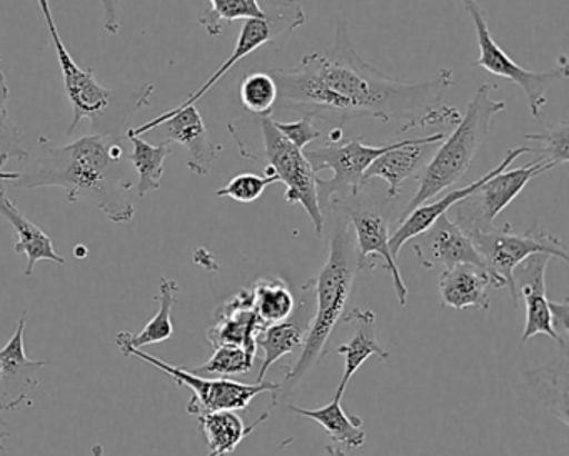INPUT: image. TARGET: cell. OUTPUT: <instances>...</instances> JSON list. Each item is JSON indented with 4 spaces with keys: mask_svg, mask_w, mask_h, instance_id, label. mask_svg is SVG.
<instances>
[{
    "mask_svg": "<svg viewBox=\"0 0 569 456\" xmlns=\"http://www.w3.org/2000/svg\"><path fill=\"white\" fill-rule=\"evenodd\" d=\"M281 111L321 119L342 129L355 119L401 122L409 129L458 125L461 115L445 102L455 86L451 69H441L428 81H401L366 62L352 44L349 26H336L331 51L305 56L292 69H272Z\"/></svg>",
    "mask_w": 569,
    "mask_h": 456,
    "instance_id": "6da1fadb",
    "label": "cell"
},
{
    "mask_svg": "<svg viewBox=\"0 0 569 456\" xmlns=\"http://www.w3.org/2000/svg\"><path fill=\"white\" fill-rule=\"evenodd\" d=\"M122 141L112 136L91 135L71 145L56 146L39 139V155L29 168L18 172V189L61 188L68 201H91L112 222H131L134 205L128 192L134 188L126 169Z\"/></svg>",
    "mask_w": 569,
    "mask_h": 456,
    "instance_id": "7a4b0ae2",
    "label": "cell"
},
{
    "mask_svg": "<svg viewBox=\"0 0 569 456\" xmlns=\"http://www.w3.org/2000/svg\"><path fill=\"white\" fill-rule=\"evenodd\" d=\"M338 215L328 259L319 275L302 286V289H315L316 313L302 345L301 356L286 375L284 385L288 388L298 385L306 373L325 358L329 338L339 319L345 316L352 285L359 272L355 232L348 218L342 212Z\"/></svg>",
    "mask_w": 569,
    "mask_h": 456,
    "instance_id": "3957f363",
    "label": "cell"
},
{
    "mask_svg": "<svg viewBox=\"0 0 569 456\" xmlns=\"http://www.w3.org/2000/svg\"><path fill=\"white\" fill-rule=\"evenodd\" d=\"M229 135L238 146L239 155L248 161L266 165L264 176H276L286 186L288 205H301L311 218L315 232L322 238L325 212L318 198V175L305 152L289 142L274 126V119L251 118L231 122Z\"/></svg>",
    "mask_w": 569,
    "mask_h": 456,
    "instance_id": "277c9868",
    "label": "cell"
},
{
    "mask_svg": "<svg viewBox=\"0 0 569 456\" xmlns=\"http://www.w3.org/2000/svg\"><path fill=\"white\" fill-rule=\"evenodd\" d=\"M496 89L498 86L489 82L476 89L465 116H461L458 125L455 126V131L442 139L431 161L422 169L418 191L406 206L401 219L412 209L431 201L432 198L455 186L471 168L476 155L491 132L492 119L506 109L505 101L492 99V92Z\"/></svg>",
    "mask_w": 569,
    "mask_h": 456,
    "instance_id": "5b68a950",
    "label": "cell"
},
{
    "mask_svg": "<svg viewBox=\"0 0 569 456\" xmlns=\"http://www.w3.org/2000/svg\"><path fill=\"white\" fill-rule=\"evenodd\" d=\"M472 245L485 261L486 271L491 276L495 288H508L512 305L518 309V293L515 286V269L532 255H548L568 262V246L551 232L542 231L532 225L528 231L515 232L511 225L505 228H491L489 231H476L469 235Z\"/></svg>",
    "mask_w": 569,
    "mask_h": 456,
    "instance_id": "8992f818",
    "label": "cell"
},
{
    "mask_svg": "<svg viewBox=\"0 0 569 456\" xmlns=\"http://www.w3.org/2000/svg\"><path fill=\"white\" fill-rule=\"evenodd\" d=\"M461 4L471 18L476 38H478L479 58L472 65L485 69L496 78L506 79V81L518 86L525 92L532 118H539L542 108L548 102L549 89L568 78L566 59L562 58L561 65L546 69V71H529V69L522 68L515 59L509 58L492 38L486 11L478 0H461Z\"/></svg>",
    "mask_w": 569,
    "mask_h": 456,
    "instance_id": "52a82bcc",
    "label": "cell"
},
{
    "mask_svg": "<svg viewBox=\"0 0 569 456\" xmlns=\"http://www.w3.org/2000/svg\"><path fill=\"white\" fill-rule=\"evenodd\" d=\"M398 146V141L388 145H365L361 136L349 141L328 142L322 148L309 149L305 152L311 168L318 172L329 169L331 179H318V198L322 211L331 208L335 202L352 201L365 189V172L369 166Z\"/></svg>",
    "mask_w": 569,
    "mask_h": 456,
    "instance_id": "ba28073f",
    "label": "cell"
},
{
    "mask_svg": "<svg viewBox=\"0 0 569 456\" xmlns=\"http://www.w3.org/2000/svg\"><path fill=\"white\" fill-rule=\"evenodd\" d=\"M122 353L126 356H138L142 361L149 363L171 376L176 385L191 389L192 398L188 403V413L194 416L211 412H242V409H248L252 399L261 393H274L276 395L281 389L279 383L262 381L246 385V383L229 378L194 375L182 366L169 365L141 349L129 348Z\"/></svg>",
    "mask_w": 569,
    "mask_h": 456,
    "instance_id": "9c48e42d",
    "label": "cell"
},
{
    "mask_svg": "<svg viewBox=\"0 0 569 456\" xmlns=\"http://www.w3.org/2000/svg\"><path fill=\"white\" fill-rule=\"evenodd\" d=\"M42 16H44L46 24L51 32L52 42H54L56 54H58L59 66H61L62 81H64L66 95L71 101L74 109V118L68 128L69 135L76 131L82 119H89L92 128L99 131L98 135L104 132V122L109 112L114 109L116 92L111 89L99 85L92 69H82L72 58L71 52L62 42L59 34L58 26H56L54 16H52L51 4L49 0H38Z\"/></svg>",
    "mask_w": 569,
    "mask_h": 456,
    "instance_id": "30bf717a",
    "label": "cell"
},
{
    "mask_svg": "<svg viewBox=\"0 0 569 456\" xmlns=\"http://www.w3.org/2000/svg\"><path fill=\"white\" fill-rule=\"evenodd\" d=\"M262 9H264V18L248 19L244 22L241 34H239L238 44H236L232 54L226 59L224 65L178 108L196 106V102L204 98L242 59L248 58L249 54L258 51L262 46L289 38L292 32L298 31L301 26L306 24V12L298 0H268Z\"/></svg>",
    "mask_w": 569,
    "mask_h": 456,
    "instance_id": "8fae6325",
    "label": "cell"
},
{
    "mask_svg": "<svg viewBox=\"0 0 569 456\" xmlns=\"http://www.w3.org/2000/svg\"><path fill=\"white\" fill-rule=\"evenodd\" d=\"M551 171V166L535 161L522 168L505 169L482 182L471 196L455 206V222L462 231H489L495 228V219L521 195L522 189L545 172Z\"/></svg>",
    "mask_w": 569,
    "mask_h": 456,
    "instance_id": "7c38bea8",
    "label": "cell"
},
{
    "mask_svg": "<svg viewBox=\"0 0 569 456\" xmlns=\"http://www.w3.org/2000/svg\"><path fill=\"white\" fill-rule=\"evenodd\" d=\"M128 136H162L161 142H178L188 151V168L196 176H208L222 152V146L212 141L196 106L171 109L139 128L128 129Z\"/></svg>",
    "mask_w": 569,
    "mask_h": 456,
    "instance_id": "4fadbf2b",
    "label": "cell"
},
{
    "mask_svg": "<svg viewBox=\"0 0 569 456\" xmlns=\"http://www.w3.org/2000/svg\"><path fill=\"white\" fill-rule=\"evenodd\" d=\"M331 209L332 211L342 212L351 225L352 232H355L356 248H358L359 271L365 268H375L376 258L381 259L385 262L386 271L392 276L399 305L406 306L408 288H406L405 279H402L401 271H399L396 259L392 258L391 249H389L391 232H389V222L386 221L385 216L351 201L335 202Z\"/></svg>",
    "mask_w": 569,
    "mask_h": 456,
    "instance_id": "5bb4252c",
    "label": "cell"
},
{
    "mask_svg": "<svg viewBox=\"0 0 569 456\" xmlns=\"http://www.w3.org/2000/svg\"><path fill=\"white\" fill-rule=\"evenodd\" d=\"M549 259H551V256L548 255L529 256L512 272L518 298L521 296L526 305V323L521 345H526L536 335H546L565 349L568 341H565L555 331L549 299L546 296L545 276Z\"/></svg>",
    "mask_w": 569,
    "mask_h": 456,
    "instance_id": "9a60e30c",
    "label": "cell"
},
{
    "mask_svg": "<svg viewBox=\"0 0 569 456\" xmlns=\"http://www.w3.org/2000/svg\"><path fill=\"white\" fill-rule=\"evenodd\" d=\"M28 311L22 313L11 341L0 349V413L32 405L29 391L39 385L38 373L49 361H34L26 355L24 333Z\"/></svg>",
    "mask_w": 569,
    "mask_h": 456,
    "instance_id": "2e32d148",
    "label": "cell"
},
{
    "mask_svg": "<svg viewBox=\"0 0 569 456\" xmlns=\"http://www.w3.org/2000/svg\"><path fill=\"white\" fill-rule=\"evenodd\" d=\"M445 138V132H432V135L422 136V138L398 141L396 148L379 156L369 166L362 182L366 186L371 179H382V181L388 182V199L398 198L401 195L406 179L421 175L422 169L431 161L432 155Z\"/></svg>",
    "mask_w": 569,
    "mask_h": 456,
    "instance_id": "e0dca14e",
    "label": "cell"
},
{
    "mask_svg": "<svg viewBox=\"0 0 569 456\" xmlns=\"http://www.w3.org/2000/svg\"><path fill=\"white\" fill-rule=\"evenodd\" d=\"M416 256L425 269L442 266L445 269L459 265H472L485 268V261L472 245L468 232L462 231L448 215L436 219L428 231L415 238Z\"/></svg>",
    "mask_w": 569,
    "mask_h": 456,
    "instance_id": "ac0fdd59",
    "label": "cell"
},
{
    "mask_svg": "<svg viewBox=\"0 0 569 456\" xmlns=\"http://www.w3.org/2000/svg\"><path fill=\"white\" fill-rule=\"evenodd\" d=\"M528 152H532V148L529 146H521V148L511 149L508 155L502 158V161L496 166L495 169L488 172V175L479 178L478 181L471 182V185L462 186V188L455 189V191H449L448 195L439 198L438 201L425 202V205L418 206V208L412 209L408 216L399 221L398 228L391 232L389 236V249H391L392 258H398L399 252H401L402 246L406 242L411 241V239L418 238L422 232L428 231L432 225H435L436 219L441 218L442 215H448L449 209L455 208L458 202H461L462 199L471 196L482 182L491 179L492 176L499 175V172L508 169L516 159L521 158V156L528 155Z\"/></svg>",
    "mask_w": 569,
    "mask_h": 456,
    "instance_id": "d6986e66",
    "label": "cell"
},
{
    "mask_svg": "<svg viewBox=\"0 0 569 456\" xmlns=\"http://www.w3.org/2000/svg\"><path fill=\"white\" fill-rule=\"evenodd\" d=\"M262 323L252 309L251 288L241 289L229 298L216 313V325L208 331V339L214 348L219 346H242L251 353L258 351L256 338Z\"/></svg>",
    "mask_w": 569,
    "mask_h": 456,
    "instance_id": "ffe728a7",
    "label": "cell"
},
{
    "mask_svg": "<svg viewBox=\"0 0 569 456\" xmlns=\"http://www.w3.org/2000/svg\"><path fill=\"white\" fill-rule=\"evenodd\" d=\"M489 286H492V281L486 268L472 265L445 269L439 278L442 305L459 311L468 308L488 311L491 308Z\"/></svg>",
    "mask_w": 569,
    "mask_h": 456,
    "instance_id": "44dd1931",
    "label": "cell"
},
{
    "mask_svg": "<svg viewBox=\"0 0 569 456\" xmlns=\"http://www.w3.org/2000/svg\"><path fill=\"white\" fill-rule=\"evenodd\" d=\"M312 316L309 315L308 305L302 303L296 311L292 313L291 318L284 321L276 323V325L266 326L261 329L256 345L264 353L261 369H259L258 379L256 383L264 381L266 375L272 365L284 358L286 355L298 351L305 345L306 336L311 326Z\"/></svg>",
    "mask_w": 569,
    "mask_h": 456,
    "instance_id": "7402d4cb",
    "label": "cell"
},
{
    "mask_svg": "<svg viewBox=\"0 0 569 456\" xmlns=\"http://www.w3.org/2000/svg\"><path fill=\"white\" fill-rule=\"evenodd\" d=\"M2 182L4 181H0V216L18 232L19 241L16 242V255L24 252L28 256V266H26L24 275H34L36 265L42 261V259L58 262V265H66V259L56 252L52 239L41 228H38L34 222L29 221L22 215L21 209L9 198Z\"/></svg>",
    "mask_w": 569,
    "mask_h": 456,
    "instance_id": "603a6c76",
    "label": "cell"
},
{
    "mask_svg": "<svg viewBox=\"0 0 569 456\" xmlns=\"http://www.w3.org/2000/svg\"><path fill=\"white\" fill-rule=\"evenodd\" d=\"M342 321L356 323L358 329H356L351 341L335 349L336 355H345L346 358L345 375H342L338 391H336L338 395H345L348 383L365 365L366 359L371 358V356H378L381 359L389 358V353L379 345L378 338H376L375 311H371V309H351V311L345 313Z\"/></svg>",
    "mask_w": 569,
    "mask_h": 456,
    "instance_id": "cb8c5ba5",
    "label": "cell"
},
{
    "mask_svg": "<svg viewBox=\"0 0 569 456\" xmlns=\"http://www.w3.org/2000/svg\"><path fill=\"white\" fill-rule=\"evenodd\" d=\"M268 418L269 412H266L258 422L244 426L241 416L236 415V412H211L199 415L198 422L211 453L228 456Z\"/></svg>",
    "mask_w": 569,
    "mask_h": 456,
    "instance_id": "d4e9b609",
    "label": "cell"
},
{
    "mask_svg": "<svg viewBox=\"0 0 569 456\" xmlns=\"http://www.w3.org/2000/svg\"><path fill=\"white\" fill-rule=\"evenodd\" d=\"M179 293V285L174 279L162 278L159 286L158 303L159 309L154 318L144 326L138 335L131 333H119L116 336L121 351L134 348L141 349L144 346L156 345V343L168 341L174 335V323H172V308L176 305V295Z\"/></svg>",
    "mask_w": 569,
    "mask_h": 456,
    "instance_id": "484cf974",
    "label": "cell"
},
{
    "mask_svg": "<svg viewBox=\"0 0 569 456\" xmlns=\"http://www.w3.org/2000/svg\"><path fill=\"white\" fill-rule=\"evenodd\" d=\"M341 399L342 395L336 393L335 399L322 408L308 409L291 405L289 412L319 423L336 443H341L348 448H361L366 442V433L361 429L365 422L361 416L348 415L342 409Z\"/></svg>",
    "mask_w": 569,
    "mask_h": 456,
    "instance_id": "4316f807",
    "label": "cell"
},
{
    "mask_svg": "<svg viewBox=\"0 0 569 456\" xmlns=\"http://www.w3.org/2000/svg\"><path fill=\"white\" fill-rule=\"evenodd\" d=\"M252 309L262 326L276 325L291 318L296 311V298L284 279L268 276L251 286Z\"/></svg>",
    "mask_w": 569,
    "mask_h": 456,
    "instance_id": "83f0119b",
    "label": "cell"
},
{
    "mask_svg": "<svg viewBox=\"0 0 569 456\" xmlns=\"http://www.w3.org/2000/svg\"><path fill=\"white\" fill-rule=\"evenodd\" d=\"M134 149L131 155L126 156L128 162L134 166L139 175L138 195L144 198L149 192L158 191L161 188L162 175H164V162L172 155L171 142L144 141L139 136H128Z\"/></svg>",
    "mask_w": 569,
    "mask_h": 456,
    "instance_id": "f1b7e54d",
    "label": "cell"
},
{
    "mask_svg": "<svg viewBox=\"0 0 569 456\" xmlns=\"http://www.w3.org/2000/svg\"><path fill=\"white\" fill-rule=\"evenodd\" d=\"M259 0H209V9L199 18V24L211 38H219L224 32V26L239 19L264 18Z\"/></svg>",
    "mask_w": 569,
    "mask_h": 456,
    "instance_id": "f546056e",
    "label": "cell"
},
{
    "mask_svg": "<svg viewBox=\"0 0 569 456\" xmlns=\"http://www.w3.org/2000/svg\"><path fill=\"white\" fill-rule=\"evenodd\" d=\"M531 378V386L536 395L548 405V408L555 413L562 423H568V373H566V363H562L561 368L558 365L549 366L539 371L529 373Z\"/></svg>",
    "mask_w": 569,
    "mask_h": 456,
    "instance_id": "4dcf8cb0",
    "label": "cell"
},
{
    "mask_svg": "<svg viewBox=\"0 0 569 456\" xmlns=\"http://www.w3.org/2000/svg\"><path fill=\"white\" fill-rule=\"evenodd\" d=\"M242 108L256 118H268L278 105V86L269 72H252L239 85Z\"/></svg>",
    "mask_w": 569,
    "mask_h": 456,
    "instance_id": "1f68e13d",
    "label": "cell"
},
{
    "mask_svg": "<svg viewBox=\"0 0 569 456\" xmlns=\"http://www.w3.org/2000/svg\"><path fill=\"white\" fill-rule=\"evenodd\" d=\"M256 353L242 346H219L214 355L198 368L189 369L199 376H216V378H231V376L246 375L254 365Z\"/></svg>",
    "mask_w": 569,
    "mask_h": 456,
    "instance_id": "d6a6232c",
    "label": "cell"
},
{
    "mask_svg": "<svg viewBox=\"0 0 569 456\" xmlns=\"http://www.w3.org/2000/svg\"><path fill=\"white\" fill-rule=\"evenodd\" d=\"M526 141L542 145L541 148H532L538 152V161L551 166V169L566 165L569 161V122L561 121L556 125L542 128L539 132L525 135Z\"/></svg>",
    "mask_w": 569,
    "mask_h": 456,
    "instance_id": "836d02e7",
    "label": "cell"
},
{
    "mask_svg": "<svg viewBox=\"0 0 569 456\" xmlns=\"http://www.w3.org/2000/svg\"><path fill=\"white\" fill-rule=\"evenodd\" d=\"M279 182L276 176H258L252 172H242L234 176L224 188L218 189L216 196L219 198H231L234 201L249 205V202L258 201L264 195L268 186Z\"/></svg>",
    "mask_w": 569,
    "mask_h": 456,
    "instance_id": "e575fe53",
    "label": "cell"
},
{
    "mask_svg": "<svg viewBox=\"0 0 569 456\" xmlns=\"http://www.w3.org/2000/svg\"><path fill=\"white\" fill-rule=\"evenodd\" d=\"M0 155H6L9 159H18V161H24L29 156L22 146L21 132L12 121L8 105L4 102H0Z\"/></svg>",
    "mask_w": 569,
    "mask_h": 456,
    "instance_id": "d590c367",
    "label": "cell"
},
{
    "mask_svg": "<svg viewBox=\"0 0 569 456\" xmlns=\"http://www.w3.org/2000/svg\"><path fill=\"white\" fill-rule=\"evenodd\" d=\"M274 126L289 142H292L301 151L308 148L311 142H315L316 139L321 138V131H318L316 126L312 125V119L306 118V116L292 122L274 121Z\"/></svg>",
    "mask_w": 569,
    "mask_h": 456,
    "instance_id": "8d00e7d4",
    "label": "cell"
},
{
    "mask_svg": "<svg viewBox=\"0 0 569 456\" xmlns=\"http://www.w3.org/2000/svg\"><path fill=\"white\" fill-rule=\"evenodd\" d=\"M102 22L109 34H118L121 29V0H101Z\"/></svg>",
    "mask_w": 569,
    "mask_h": 456,
    "instance_id": "74e56055",
    "label": "cell"
},
{
    "mask_svg": "<svg viewBox=\"0 0 569 456\" xmlns=\"http://www.w3.org/2000/svg\"><path fill=\"white\" fill-rule=\"evenodd\" d=\"M549 309H551L552 315V326H555V331L561 336L565 341H568V318H569V303L568 299H562V301H549Z\"/></svg>",
    "mask_w": 569,
    "mask_h": 456,
    "instance_id": "f35d334b",
    "label": "cell"
},
{
    "mask_svg": "<svg viewBox=\"0 0 569 456\" xmlns=\"http://www.w3.org/2000/svg\"><path fill=\"white\" fill-rule=\"evenodd\" d=\"M9 161L8 156L0 155V181H16L18 179V172H6L2 171V168H4L6 162Z\"/></svg>",
    "mask_w": 569,
    "mask_h": 456,
    "instance_id": "ab89813d",
    "label": "cell"
},
{
    "mask_svg": "<svg viewBox=\"0 0 569 456\" xmlns=\"http://www.w3.org/2000/svg\"><path fill=\"white\" fill-rule=\"evenodd\" d=\"M9 99V86L6 81L4 72H2V66H0V102L8 105Z\"/></svg>",
    "mask_w": 569,
    "mask_h": 456,
    "instance_id": "60d3db41",
    "label": "cell"
},
{
    "mask_svg": "<svg viewBox=\"0 0 569 456\" xmlns=\"http://www.w3.org/2000/svg\"><path fill=\"white\" fill-rule=\"evenodd\" d=\"M325 452L326 456H346L345 452H342V449H339L338 446L332 445V443L326 445Z\"/></svg>",
    "mask_w": 569,
    "mask_h": 456,
    "instance_id": "b9f144b4",
    "label": "cell"
},
{
    "mask_svg": "<svg viewBox=\"0 0 569 456\" xmlns=\"http://www.w3.org/2000/svg\"><path fill=\"white\" fill-rule=\"evenodd\" d=\"M9 436H11V433L2 432V429H0V452H2V453L6 452V446H4V443H2V439L9 438Z\"/></svg>",
    "mask_w": 569,
    "mask_h": 456,
    "instance_id": "7bdbcfd3",
    "label": "cell"
},
{
    "mask_svg": "<svg viewBox=\"0 0 569 456\" xmlns=\"http://www.w3.org/2000/svg\"><path fill=\"white\" fill-rule=\"evenodd\" d=\"M92 456H104V446H102V445L92 446Z\"/></svg>",
    "mask_w": 569,
    "mask_h": 456,
    "instance_id": "ee69618b",
    "label": "cell"
},
{
    "mask_svg": "<svg viewBox=\"0 0 569 456\" xmlns=\"http://www.w3.org/2000/svg\"><path fill=\"white\" fill-rule=\"evenodd\" d=\"M208 456H219V455H216V453H209Z\"/></svg>",
    "mask_w": 569,
    "mask_h": 456,
    "instance_id": "f6af8a7d",
    "label": "cell"
},
{
    "mask_svg": "<svg viewBox=\"0 0 569 456\" xmlns=\"http://www.w3.org/2000/svg\"><path fill=\"white\" fill-rule=\"evenodd\" d=\"M0 425H2V422H0Z\"/></svg>",
    "mask_w": 569,
    "mask_h": 456,
    "instance_id": "bcb514c9",
    "label": "cell"
}]
</instances>
